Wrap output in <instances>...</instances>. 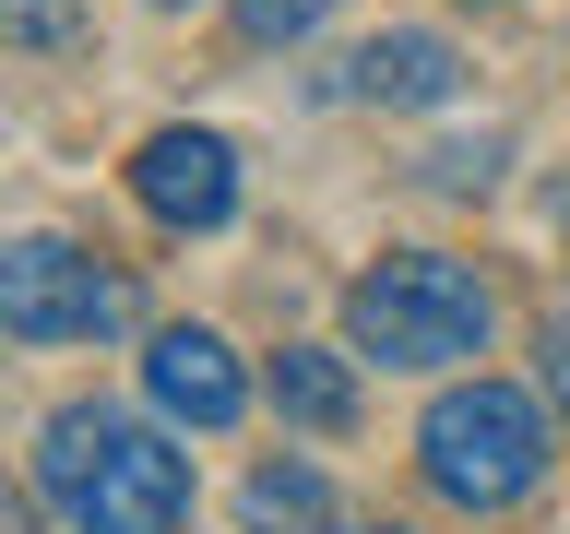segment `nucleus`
I'll return each instance as SVG.
<instances>
[{
  "label": "nucleus",
  "instance_id": "nucleus-13",
  "mask_svg": "<svg viewBox=\"0 0 570 534\" xmlns=\"http://www.w3.org/2000/svg\"><path fill=\"white\" fill-rule=\"evenodd\" d=\"M381 534H404V523H381Z\"/></svg>",
  "mask_w": 570,
  "mask_h": 534
},
{
  "label": "nucleus",
  "instance_id": "nucleus-11",
  "mask_svg": "<svg viewBox=\"0 0 570 534\" xmlns=\"http://www.w3.org/2000/svg\"><path fill=\"white\" fill-rule=\"evenodd\" d=\"M534 380H547V404H570V320L547 333V345H534Z\"/></svg>",
  "mask_w": 570,
  "mask_h": 534
},
{
  "label": "nucleus",
  "instance_id": "nucleus-10",
  "mask_svg": "<svg viewBox=\"0 0 570 534\" xmlns=\"http://www.w3.org/2000/svg\"><path fill=\"white\" fill-rule=\"evenodd\" d=\"M226 12H238V36H262V48H285V36H309L321 12H333V0H226Z\"/></svg>",
  "mask_w": 570,
  "mask_h": 534
},
{
  "label": "nucleus",
  "instance_id": "nucleus-1",
  "mask_svg": "<svg viewBox=\"0 0 570 534\" xmlns=\"http://www.w3.org/2000/svg\"><path fill=\"white\" fill-rule=\"evenodd\" d=\"M36 498L71 534H178L190 523V452H167L142 416L60 404L36 427Z\"/></svg>",
  "mask_w": 570,
  "mask_h": 534
},
{
  "label": "nucleus",
  "instance_id": "nucleus-3",
  "mask_svg": "<svg viewBox=\"0 0 570 534\" xmlns=\"http://www.w3.org/2000/svg\"><path fill=\"white\" fill-rule=\"evenodd\" d=\"M416 463L452 511H511L547 487V404L511 380H452L416 427Z\"/></svg>",
  "mask_w": 570,
  "mask_h": 534
},
{
  "label": "nucleus",
  "instance_id": "nucleus-2",
  "mask_svg": "<svg viewBox=\"0 0 570 534\" xmlns=\"http://www.w3.org/2000/svg\"><path fill=\"white\" fill-rule=\"evenodd\" d=\"M488 285L452 249H392L345 285V345L381 356V368H452V356H488Z\"/></svg>",
  "mask_w": 570,
  "mask_h": 534
},
{
  "label": "nucleus",
  "instance_id": "nucleus-6",
  "mask_svg": "<svg viewBox=\"0 0 570 534\" xmlns=\"http://www.w3.org/2000/svg\"><path fill=\"white\" fill-rule=\"evenodd\" d=\"M142 392H155V416H178V427H238L249 416L238 356H226V333H203V320H167V333L142 345Z\"/></svg>",
  "mask_w": 570,
  "mask_h": 534
},
{
  "label": "nucleus",
  "instance_id": "nucleus-9",
  "mask_svg": "<svg viewBox=\"0 0 570 534\" xmlns=\"http://www.w3.org/2000/svg\"><path fill=\"white\" fill-rule=\"evenodd\" d=\"M321 523V475L309 463H262L249 475V534H309Z\"/></svg>",
  "mask_w": 570,
  "mask_h": 534
},
{
  "label": "nucleus",
  "instance_id": "nucleus-8",
  "mask_svg": "<svg viewBox=\"0 0 570 534\" xmlns=\"http://www.w3.org/2000/svg\"><path fill=\"white\" fill-rule=\"evenodd\" d=\"M262 392H274V416L309 427V439L356 427V356H333V345H285L274 368H262Z\"/></svg>",
  "mask_w": 570,
  "mask_h": 534
},
{
  "label": "nucleus",
  "instance_id": "nucleus-7",
  "mask_svg": "<svg viewBox=\"0 0 570 534\" xmlns=\"http://www.w3.org/2000/svg\"><path fill=\"white\" fill-rule=\"evenodd\" d=\"M452 83H463V60H452V36H428V24H392L345 60V96H368V107H452Z\"/></svg>",
  "mask_w": 570,
  "mask_h": 534
},
{
  "label": "nucleus",
  "instance_id": "nucleus-12",
  "mask_svg": "<svg viewBox=\"0 0 570 534\" xmlns=\"http://www.w3.org/2000/svg\"><path fill=\"white\" fill-rule=\"evenodd\" d=\"M12 24L24 36H71V0H12Z\"/></svg>",
  "mask_w": 570,
  "mask_h": 534
},
{
  "label": "nucleus",
  "instance_id": "nucleus-5",
  "mask_svg": "<svg viewBox=\"0 0 570 534\" xmlns=\"http://www.w3.org/2000/svg\"><path fill=\"white\" fill-rule=\"evenodd\" d=\"M131 202L155 214L167 238H214V226L238 214V142H226V131H142Z\"/></svg>",
  "mask_w": 570,
  "mask_h": 534
},
{
  "label": "nucleus",
  "instance_id": "nucleus-4",
  "mask_svg": "<svg viewBox=\"0 0 570 534\" xmlns=\"http://www.w3.org/2000/svg\"><path fill=\"white\" fill-rule=\"evenodd\" d=\"M0 320H12V345H96L131 320V285L71 238H12L0 249Z\"/></svg>",
  "mask_w": 570,
  "mask_h": 534
}]
</instances>
